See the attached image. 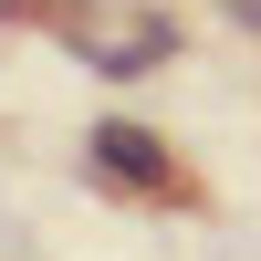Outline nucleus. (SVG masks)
Returning <instances> with one entry per match:
<instances>
[{
	"label": "nucleus",
	"mask_w": 261,
	"mask_h": 261,
	"mask_svg": "<svg viewBox=\"0 0 261 261\" xmlns=\"http://www.w3.org/2000/svg\"><path fill=\"white\" fill-rule=\"evenodd\" d=\"M84 157H94L105 178H125V188H167V146L146 136V125H94Z\"/></svg>",
	"instance_id": "1"
},
{
	"label": "nucleus",
	"mask_w": 261,
	"mask_h": 261,
	"mask_svg": "<svg viewBox=\"0 0 261 261\" xmlns=\"http://www.w3.org/2000/svg\"><path fill=\"white\" fill-rule=\"evenodd\" d=\"M230 11H241V21H251V32H261V0H230Z\"/></svg>",
	"instance_id": "2"
}]
</instances>
